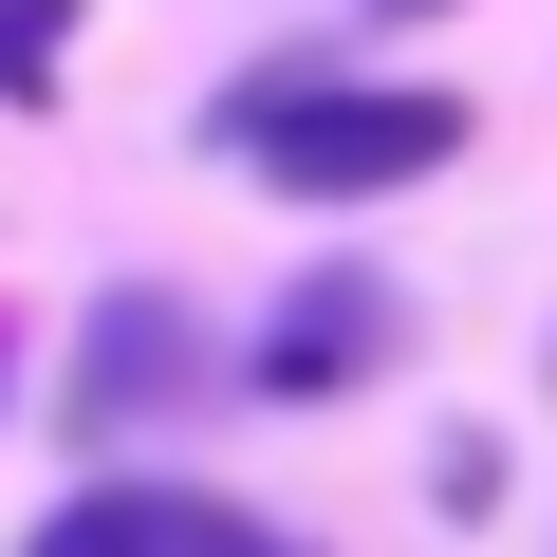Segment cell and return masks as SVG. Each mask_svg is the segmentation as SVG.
Returning a JSON list of instances; mask_svg holds the SVG:
<instances>
[{
	"mask_svg": "<svg viewBox=\"0 0 557 557\" xmlns=\"http://www.w3.org/2000/svg\"><path fill=\"white\" fill-rule=\"evenodd\" d=\"M205 131L278 205H391V186L465 168V94H409V75H242Z\"/></svg>",
	"mask_w": 557,
	"mask_h": 557,
	"instance_id": "6da1fadb",
	"label": "cell"
},
{
	"mask_svg": "<svg viewBox=\"0 0 557 557\" xmlns=\"http://www.w3.org/2000/svg\"><path fill=\"white\" fill-rule=\"evenodd\" d=\"M391 354H409V298H391V278H372V260H317V278H298V298H278V317H260V354H242V372H260L278 409H335V391H372Z\"/></svg>",
	"mask_w": 557,
	"mask_h": 557,
	"instance_id": "7a4b0ae2",
	"label": "cell"
},
{
	"mask_svg": "<svg viewBox=\"0 0 557 557\" xmlns=\"http://www.w3.org/2000/svg\"><path fill=\"white\" fill-rule=\"evenodd\" d=\"M20 557H317V539H278V520H242L205 483H75Z\"/></svg>",
	"mask_w": 557,
	"mask_h": 557,
	"instance_id": "3957f363",
	"label": "cell"
},
{
	"mask_svg": "<svg viewBox=\"0 0 557 557\" xmlns=\"http://www.w3.org/2000/svg\"><path fill=\"white\" fill-rule=\"evenodd\" d=\"M205 391V335H186V298H94L75 317V428H149V409H186Z\"/></svg>",
	"mask_w": 557,
	"mask_h": 557,
	"instance_id": "277c9868",
	"label": "cell"
},
{
	"mask_svg": "<svg viewBox=\"0 0 557 557\" xmlns=\"http://www.w3.org/2000/svg\"><path fill=\"white\" fill-rule=\"evenodd\" d=\"M57 57H75V0H0V112H57Z\"/></svg>",
	"mask_w": 557,
	"mask_h": 557,
	"instance_id": "5b68a950",
	"label": "cell"
}]
</instances>
